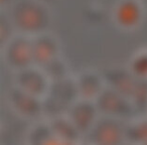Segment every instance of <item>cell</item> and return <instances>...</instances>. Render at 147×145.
<instances>
[{"label": "cell", "instance_id": "cell-1", "mask_svg": "<svg viewBox=\"0 0 147 145\" xmlns=\"http://www.w3.org/2000/svg\"><path fill=\"white\" fill-rule=\"evenodd\" d=\"M10 20L17 31L30 36L47 32L51 15L47 3L38 0H17L11 6Z\"/></svg>", "mask_w": 147, "mask_h": 145}, {"label": "cell", "instance_id": "cell-2", "mask_svg": "<svg viewBox=\"0 0 147 145\" xmlns=\"http://www.w3.org/2000/svg\"><path fill=\"white\" fill-rule=\"evenodd\" d=\"M79 96L77 80L67 77L63 80L51 82L49 92L42 99L43 115L51 119L67 114Z\"/></svg>", "mask_w": 147, "mask_h": 145}, {"label": "cell", "instance_id": "cell-3", "mask_svg": "<svg viewBox=\"0 0 147 145\" xmlns=\"http://www.w3.org/2000/svg\"><path fill=\"white\" fill-rule=\"evenodd\" d=\"M94 101L99 113L122 120L131 118L136 110L131 99L120 94L111 87L103 89Z\"/></svg>", "mask_w": 147, "mask_h": 145}, {"label": "cell", "instance_id": "cell-4", "mask_svg": "<svg viewBox=\"0 0 147 145\" xmlns=\"http://www.w3.org/2000/svg\"><path fill=\"white\" fill-rule=\"evenodd\" d=\"M3 59L6 65L14 71L32 65L31 37L22 33L11 37L3 49Z\"/></svg>", "mask_w": 147, "mask_h": 145}, {"label": "cell", "instance_id": "cell-5", "mask_svg": "<svg viewBox=\"0 0 147 145\" xmlns=\"http://www.w3.org/2000/svg\"><path fill=\"white\" fill-rule=\"evenodd\" d=\"M125 126L122 119L106 116L97 119L89 131L91 142L100 145L121 144L125 139Z\"/></svg>", "mask_w": 147, "mask_h": 145}, {"label": "cell", "instance_id": "cell-6", "mask_svg": "<svg viewBox=\"0 0 147 145\" xmlns=\"http://www.w3.org/2000/svg\"><path fill=\"white\" fill-rule=\"evenodd\" d=\"M14 82L16 87L40 99L45 97L51 84L45 71L34 65L15 71Z\"/></svg>", "mask_w": 147, "mask_h": 145}, {"label": "cell", "instance_id": "cell-7", "mask_svg": "<svg viewBox=\"0 0 147 145\" xmlns=\"http://www.w3.org/2000/svg\"><path fill=\"white\" fill-rule=\"evenodd\" d=\"M8 103L13 111L22 118L37 120L41 116H45L42 99L37 98L16 86L8 92Z\"/></svg>", "mask_w": 147, "mask_h": 145}, {"label": "cell", "instance_id": "cell-8", "mask_svg": "<svg viewBox=\"0 0 147 145\" xmlns=\"http://www.w3.org/2000/svg\"><path fill=\"white\" fill-rule=\"evenodd\" d=\"M99 110L94 100H77L67 112V116L73 121L82 134L89 133L98 119Z\"/></svg>", "mask_w": 147, "mask_h": 145}, {"label": "cell", "instance_id": "cell-9", "mask_svg": "<svg viewBox=\"0 0 147 145\" xmlns=\"http://www.w3.org/2000/svg\"><path fill=\"white\" fill-rule=\"evenodd\" d=\"M114 20L124 30H134L143 18V7L140 0H120L114 9Z\"/></svg>", "mask_w": 147, "mask_h": 145}, {"label": "cell", "instance_id": "cell-10", "mask_svg": "<svg viewBox=\"0 0 147 145\" xmlns=\"http://www.w3.org/2000/svg\"><path fill=\"white\" fill-rule=\"evenodd\" d=\"M33 65L42 67L49 61L59 57V42L55 35L43 32L31 37Z\"/></svg>", "mask_w": 147, "mask_h": 145}, {"label": "cell", "instance_id": "cell-11", "mask_svg": "<svg viewBox=\"0 0 147 145\" xmlns=\"http://www.w3.org/2000/svg\"><path fill=\"white\" fill-rule=\"evenodd\" d=\"M104 81L109 87L125 97L131 99L136 88L137 81L130 69L112 67L105 71Z\"/></svg>", "mask_w": 147, "mask_h": 145}, {"label": "cell", "instance_id": "cell-12", "mask_svg": "<svg viewBox=\"0 0 147 145\" xmlns=\"http://www.w3.org/2000/svg\"><path fill=\"white\" fill-rule=\"evenodd\" d=\"M104 82V78L96 71H83L77 79L80 97L87 100H95L105 88Z\"/></svg>", "mask_w": 147, "mask_h": 145}, {"label": "cell", "instance_id": "cell-13", "mask_svg": "<svg viewBox=\"0 0 147 145\" xmlns=\"http://www.w3.org/2000/svg\"><path fill=\"white\" fill-rule=\"evenodd\" d=\"M49 124L53 132L63 141L65 144L77 143L82 135V133L78 130L73 121L65 115L51 118Z\"/></svg>", "mask_w": 147, "mask_h": 145}, {"label": "cell", "instance_id": "cell-14", "mask_svg": "<svg viewBox=\"0 0 147 145\" xmlns=\"http://www.w3.org/2000/svg\"><path fill=\"white\" fill-rule=\"evenodd\" d=\"M28 143L35 145L65 144L63 141L53 131L49 123H38L28 133Z\"/></svg>", "mask_w": 147, "mask_h": 145}, {"label": "cell", "instance_id": "cell-15", "mask_svg": "<svg viewBox=\"0 0 147 145\" xmlns=\"http://www.w3.org/2000/svg\"><path fill=\"white\" fill-rule=\"evenodd\" d=\"M125 139L131 143H147V117L127 125L125 128Z\"/></svg>", "mask_w": 147, "mask_h": 145}, {"label": "cell", "instance_id": "cell-16", "mask_svg": "<svg viewBox=\"0 0 147 145\" xmlns=\"http://www.w3.org/2000/svg\"><path fill=\"white\" fill-rule=\"evenodd\" d=\"M41 69L45 71V74L51 79V82L63 80L69 77V67L67 63L59 57L49 61L45 65H42Z\"/></svg>", "mask_w": 147, "mask_h": 145}, {"label": "cell", "instance_id": "cell-17", "mask_svg": "<svg viewBox=\"0 0 147 145\" xmlns=\"http://www.w3.org/2000/svg\"><path fill=\"white\" fill-rule=\"evenodd\" d=\"M129 69L135 78L140 80L147 79V49L139 51L132 57Z\"/></svg>", "mask_w": 147, "mask_h": 145}, {"label": "cell", "instance_id": "cell-18", "mask_svg": "<svg viewBox=\"0 0 147 145\" xmlns=\"http://www.w3.org/2000/svg\"><path fill=\"white\" fill-rule=\"evenodd\" d=\"M131 100L136 110L140 112H147V79L137 82Z\"/></svg>", "mask_w": 147, "mask_h": 145}, {"label": "cell", "instance_id": "cell-19", "mask_svg": "<svg viewBox=\"0 0 147 145\" xmlns=\"http://www.w3.org/2000/svg\"><path fill=\"white\" fill-rule=\"evenodd\" d=\"M1 32H0V39H1V47H4L5 45L11 39V32H12L13 24L10 19H5L4 16L1 18Z\"/></svg>", "mask_w": 147, "mask_h": 145}, {"label": "cell", "instance_id": "cell-20", "mask_svg": "<svg viewBox=\"0 0 147 145\" xmlns=\"http://www.w3.org/2000/svg\"><path fill=\"white\" fill-rule=\"evenodd\" d=\"M11 3H13L12 0H0V4H1V6L2 7H4L5 5L11 4Z\"/></svg>", "mask_w": 147, "mask_h": 145}, {"label": "cell", "instance_id": "cell-21", "mask_svg": "<svg viewBox=\"0 0 147 145\" xmlns=\"http://www.w3.org/2000/svg\"><path fill=\"white\" fill-rule=\"evenodd\" d=\"M38 1H41L43 3H49V2H53V0H38Z\"/></svg>", "mask_w": 147, "mask_h": 145}, {"label": "cell", "instance_id": "cell-22", "mask_svg": "<svg viewBox=\"0 0 147 145\" xmlns=\"http://www.w3.org/2000/svg\"><path fill=\"white\" fill-rule=\"evenodd\" d=\"M141 1H143V2H146L147 3V0H141Z\"/></svg>", "mask_w": 147, "mask_h": 145}]
</instances>
